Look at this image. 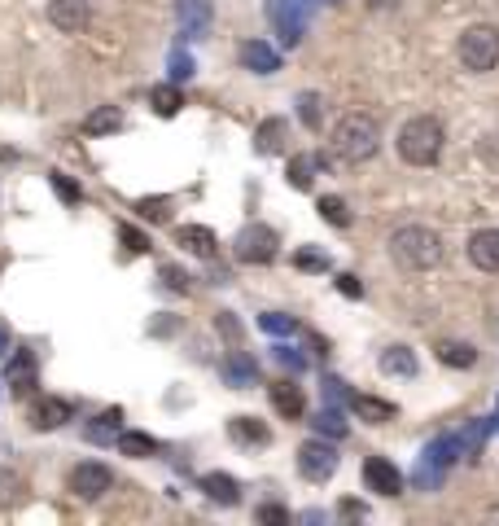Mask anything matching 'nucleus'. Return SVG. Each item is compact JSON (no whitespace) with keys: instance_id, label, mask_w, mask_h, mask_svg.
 <instances>
[{"instance_id":"obj_1","label":"nucleus","mask_w":499,"mask_h":526,"mask_svg":"<svg viewBox=\"0 0 499 526\" xmlns=\"http://www.w3.org/2000/svg\"><path fill=\"white\" fill-rule=\"evenodd\" d=\"M329 145H333V154L342 158V162H368V158L381 150V127H377L372 114H359L355 110V114H342L333 123Z\"/></svg>"},{"instance_id":"obj_2","label":"nucleus","mask_w":499,"mask_h":526,"mask_svg":"<svg viewBox=\"0 0 499 526\" xmlns=\"http://www.w3.org/2000/svg\"><path fill=\"white\" fill-rule=\"evenodd\" d=\"M390 255L407 272H429V267L443 263V237L434 228H425V224H407V228H399L390 237Z\"/></svg>"},{"instance_id":"obj_3","label":"nucleus","mask_w":499,"mask_h":526,"mask_svg":"<svg viewBox=\"0 0 499 526\" xmlns=\"http://www.w3.org/2000/svg\"><path fill=\"white\" fill-rule=\"evenodd\" d=\"M443 141L447 136H443V123L434 114H416L399 127V154L412 167H434L443 154Z\"/></svg>"},{"instance_id":"obj_4","label":"nucleus","mask_w":499,"mask_h":526,"mask_svg":"<svg viewBox=\"0 0 499 526\" xmlns=\"http://www.w3.org/2000/svg\"><path fill=\"white\" fill-rule=\"evenodd\" d=\"M460 62H464V70H473V75L495 70L499 66V27H491V22L464 27V36H460Z\"/></svg>"},{"instance_id":"obj_5","label":"nucleus","mask_w":499,"mask_h":526,"mask_svg":"<svg viewBox=\"0 0 499 526\" xmlns=\"http://www.w3.org/2000/svg\"><path fill=\"white\" fill-rule=\"evenodd\" d=\"M276 251H281V237H276V228H267V224H246V228L237 233V242H233L237 263H272Z\"/></svg>"},{"instance_id":"obj_6","label":"nucleus","mask_w":499,"mask_h":526,"mask_svg":"<svg viewBox=\"0 0 499 526\" xmlns=\"http://www.w3.org/2000/svg\"><path fill=\"white\" fill-rule=\"evenodd\" d=\"M299 473L307 482H329L338 473V448L324 439H307L299 448Z\"/></svg>"},{"instance_id":"obj_7","label":"nucleus","mask_w":499,"mask_h":526,"mask_svg":"<svg viewBox=\"0 0 499 526\" xmlns=\"http://www.w3.org/2000/svg\"><path fill=\"white\" fill-rule=\"evenodd\" d=\"M110 487H114V473H110V465H101V461H84V465L70 470V491L79 500H101Z\"/></svg>"},{"instance_id":"obj_8","label":"nucleus","mask_w":499,"mask_h":526,"mask_svg":"<svg viewBox=\"0 0 499 526\" xmlns=\"http://www.w3.org/2000/svg\"><path fill=\"white\" fill-rule=\"evenodd\" d=\"M364 482H368V491H377V496H399L403 491V473L395 470V461H386V456H368V461H364Z\"/></svg>"},{"instance_id":"obj_9","label":"nucleus","mask_w":499,"mask_h":526,"mask_svg":"<svg viewBox=\"0 0 499 526\" xmlns=\"http://www.w3.org/2000/svg\"><path fill=\"white\" fill-rule=\"evenodd\" d=\"M88 18H93L88 0H49V22L57 31H84Z\"/></svg>"},{"instance_id":"obj_10","label":"nucleus","mask_w":499,"mask_h":526,"mask_svg":"<svg viewBox=\"0 0 499 526\" xmlns=\"http://www.w3.org/2000/svg\"><path fill=\"white\" fill-rule=\"evenodd\" d=\"M469 263L482 272H499V228H478L469 237Z\"/></svg>"},{"instance_id":"obj_11","label":"nucleus","mask_w":499,"mask_h":526,"mask_svg":"<svg viewBox=\"0 0 499 526\" xmlns=\"http://www.w3.org/2000/svg\"><path fill=\"white\" fill-rule=\"evenodd\" d=\"M176 242H180L189 255H198V259H215V251H219V237H215L210 228H201V224L176 228Z\"/></svg>"},{"instance_id":"obj_12","label":"nucleus","mask_w":499,"mask_h":526,"mask_svg":"<svg viewBox=\"0 0 499 526\" xmlns=\"http://www.w3.org/2000/svg\"><path fill=\"white\" fill-rule=\"evenodd\" d=\"M176 13H180L184 36H193V40H201V36H206V27H210V0H180V4H176Z\"/></svg>"},{"instance_id":"obj_13","label":"nucleus","mask_w":499,"mask_h":526,"mask_svg":"<svg viewBox=\"0 0 499 526\" xmlns=\"http://www.w3.org/2000/svg\"><path fill=\"white\" fill-rule=\"evenodd\" d=\"M4 360H9V373H4L9 386H13L18 395H27V390L36 386V356H31V351H9Z\"/></svg>"},{"instance_id":"obj_14","label":"nucleus","mask_w":499,"mask_h":526,"mask_svg":"<svg viewBox=\"0 0 499 526\" xmlns=\"http://www.w3.org/2000/svg\"><path fill=\"white\" fill-rule=\"evenodd\" d=\"M272 408L281 413V417L299 421L307 413V399H302V390L294 382H272Z\"/></svg>"},{"instance_id":"obj_15","label":"nucleus","mask_w":499,"mask_h":526,"mask_svg":"<svg viewBox=\"0 0 499 526\" xmlns=\"http://www.w3.org/2000/svg\"><path fill=\"white\" fill-rule=\"evenodd\" d=\"M201 491L215 500V505H237L241 500V487H237V478L233 473H201Z\"/></svg>"},{"instance_id":"obj_16","label":"nucleus","mask_w":499,"mask_h":526,"mask_svg":"<svg viewBox=\"0 0 499 526\" xmlns=\"http://www.w3.org/2000/svg\"><path fill=\"white\" fill-rule=\"evenodd\" d=\"M66 421H75V408H70L66 399L45 395V399L36 404V425H40V430H57V425H66Z\"/></svg>"},{"instance_id":"obj_17","label":"nucleus","mask_w":499,"mask_h":526,"mask_svg":"<svg viewBox=\"0 0 499 526\" xmlns=\"http://www.w3.org/2000/svg\"><path fill=\"white\" fill-rule=\"evenodd\" d=\"M119 127H123V110H119V105H97V110L79 123L84 136H105V132H119Z\"/></svg>"},{"instance_id":"obj_18","label":"nucleus","mask_w":499,"mask_h":526,"mask_svg":"<svg viewBox=\"0 0 499 526\" xmlns=\"http://www.w3.org/2000/svg\"><path fill=\"white\" fill-rule=\"evenodd\" d=\"M350 413H355L359 421L386 425V421H395V404H386V399H372V395H350Z\"/></svg>"},{"instance_id":"obj_19","label":"nucleus","mask_w":499,"mask_h":526,"mask_svg":"<svg viewBox=\"0 0 499 526\" xmlns=\"http://www.w3.org/2000/svg\"><path fill=\"white\" fill-rule=\"evenodd\" d=\"M285 132H290L285 119H267V123H258V132H254V150H258V154H281V150H285Z\"/></svg>"},{"instance_id":"obj_20","label":"nucleus","mask_w":499,"mask_h":526,"mask_svg":"<svg viewBox=\"0 0 499 526\" xmlns=\"http://www.w3.org/2000/svg\"><path fill=\"white\" fill-rule=\"evenodd\" d=\"M320 167H324V158L320 154H294L290 158V176H285V180H290L294 189H311V180H315Z\"/></svg>"},{"instance_id":"obj_21","label":"nucleus","mask_w":499,"mask_h":526,"mask_svg":"<svg viewBox=\"0 0 499 526\" xmlns=\"http://www.w3.org/2000/svg\"><path fill=\"white\" fill-rule=\"evenodd\" d=\"M241 62H246L250 70H258V75H272V70L281 66V57L267 49L263 40H250V45H241Z\"/></svg>"},{"instance_id":"obj_22","label":"nucleus","mask_w":499,"mask_h":526,"mask_svg":"<svg viewBox=\"0 0 499 526\" xmlns=\"http://www.w3.org/2000/svg\"><path fill=\"white\" fill-rule=\"evenodd\" d=\"M438 360H443L447 368H473V365H478V347L447 338V342H438Z\"/></svg>"},{"instance_id":"obj_23","label":"nucleus","mask_w":499,"mask_h":526,"mask_svg":"<svg viewBox=\"0 0 499 526\" xmlns=\"http://www.w3.org/2000/svg\"><path fill=\"white\" fill-rule=\"evenodd\" d=\"M119 452H123V456L145 461V456H153V452H158V439H153V434H141V430H123V434H119Z\"/></svg>"},{"instance_id":"obj_24","label":"nucleus","mask_w":499,"mask_h":526,"mask_svg":"<svg viewBox=\"0 0 499 526\" xmlns=\"http://www.w3.org/2000/svg\"><path fill=\"white\" fill-rule=\"evenodd\" d=\"M150 105L162 114V119H171V114L184 105V97H180V88H176V84H158V88H150Z\"/></svg>"},{"instance_id":"obj_25","label":"nucleus","mask_w":499,"mask_h":526,"mask_svg":"<svg viewBox=\"0 0 499 526\" xmlns=\"http://www.w3.org/2000/svg\"><path fill=\"white\" fill-rule=\"evenodd\" d=\"M381 373H399V377H416V356L407 347H390L381 356Z\"/></svg>"},{"instance_id":"obj_26","label":"nucleus","mask_w":499,"mask_h":526,"mask_svg":"<svg viewBox=\"0 0 499 526\" xmlns=\"http://www.w3.org/2000/svg\"><path fill=\"white\" fill-rule=\"evenodd\" d=\"M228 434L237 443H267V425H258L254 417H233L228 421Z\"/></svg>"},{"instance_id":"obj_27","label":"nucleus","mask_w":499,"mask_h":526,"mask_svg":"<svg viewBox=\"0 0 499 526\" xmlns=\"http://www.w3.org/2000/svg\"><path fill=\"white\" fill-rule=\"evenodd\" d=\"M18 496H22V473L9 470V465H0V509H9Z\"/></svg>"},{"instance_id":"obj_28","label":"nucleus","mask_w":499,"mask_h":526,"mask_svg":"<svg viewBox=\"0 0 499 526\" xmlns=\"http://www.w3.org/2000/svg\"><path fill=\"white\" fill-rule=\"evenodd\" d=\"M320 215H324V219H329L333 228H350L347 202H342V198H333V193H329V198H320Z\"/></svg>"},{"instance_id":"obj_29","label":"nucleus","mask_w":499,"mask_h":526,"mask_svg":"<svg viewBox=\"0 0 499 526\" xmlns=\"http://www.w3.org/2000/svg\"><path fill=\"white\" fill-rule=\"evenodd\" d=\"M119 421H123V413H119V408H110V413H101L97 425H93L88 434H93L97 443H105V439H114V425H119Z\"/></svg>"},{"instance_id":"obj_30","label":"nucleus","mask_w":499,"mask_h":526,"mask_svg":"<svg viewBox=\"0 0 499 526\" xmlns=\"http://www.w3.org/2000/svg\"><path fill=\"white\" fill-rule=\"evenodd\" d=\"M215 329H219V333H224L228 342H241V338H246V329H241V320H237V316H233V312H219V316H215Z\"/></svg>"},{"instance_id":"obj_31","label":"nucleus","mask_w":499,"mask_h":526,"mask_svg":"<svg viewBox=\"0 0 499 526\" xmlns=\"http://www.w3.org/2000/svg\"><path fill=\"white\" fill-rule=\"evenodd\" d=\"M299 114H302V123L315 132V127H320V97H315V93H302V97H299Z\"/></svg>"},{"instance_id":"obj_32","label":"nucleus","mask_w":499,"mask_h":526,"mask_svg":"<svg viewBox=\"0 0 499 526\" xmlns=\"http://www.w3.org/2000/svg\"><path fill=\"white\" fill-rule=\"evenodd\" d=\"M162 281H167V285H171L176 294H189V281H193V276H189L184 267H176V263H167V267H162Z\"/></svg>"},{"instance_id":"obj_33","label":"nucleus","mask_w":499,"mask_h":526,"mask_svg":"<svg viewBox=\"0 0 499 526\" xmlns=\"http://www.w3.org/2000/svg\"><path fill=\"white\" fill-rule=\"evenodd\" d=\"M315 430H320V434H324V430H329V434H333V439H342V434H347V421L338 417V413H333V408H324V413H320V417H315Z\"/></svg>"},{"instance_id":"obj_34","label":"nucleus","mask_w":499,"mask_h":526,"mask_svg":"<svg viewBox=\"0 0 499 526\" xmlns=\"http://www.w3.org/2000/svg\"><path fill=\"white\" fill-rule=\"evenodd\" d=\"M224 373H228V377H233V386H246L250 377H254V365H246V360H241V356H233V360H228V365H224Z\"/></svg>"},{"instance_id":"obj_35","label":"nucleus","mask_w":499,"mask_h":526,"mask_svg":"<svg viewBox=\"0 0 499 526\" xmlns=\"http://www.w3.org/2000/svg\"><path fill=\"white\" fill-rule=\"evenodd\" d=\"M123 242H127L132 255H145V251H150V237H145L141 228H132V224H123Z\"/></svg>"},{"instance_id":"obj_36","label":"nucleus","mask_w":499,"mask_h":526,"mask_svg":"<svg viewBox=\"0 0 499 526\" xmlns=\"http://www.w3.org/2000/svg\"><path fill=\"white\" fill-rule=\"evenodd\" d=\"M258 325H263V329H272V333H285V329L294 333V329H299V325H294V316H281V312H267Z\"/></svg>"},{"instance_id":"obj_37","label":"nucleus","mask_w":499,"mask_h":526,"mask_svg":"<svg viewBox=\"0 0 499 526\" xmlns=\"http://www.w3.org/2000/svg\"><path fill=\"white\" fill-rule=\"evenodd\" d=\"M49 180H53V189L61 193V202H79V189H75V185H70L61 171H49Z\"/></svg>"},{"instance_id":"obj_38","label":"nucleus","mask_w":499,"mask_h":526,"mask_svg":"<svg viewBox=\"0 0 499 526\" xmlns=\"http://www.w3.org/2000/svg\"><path fill=\"white\" fill-rule=\"evenodd\" d=\"M258 522L285 526V522H290V509H281V505H263V509H258Z\"/></svg>"},{"instance_id":"obj_39","label":"nucleus","mask_w":499,"mask_h":526,"mask_svg":"<svg viewBox=\"0 0 499 526\" xmlns=\"http://www.w3.org/2000/svg\"><path fill=\"white\" fill-rule=\"evenodd\" d=\"M141 215L145 219H167V198H141Z\"/></svg>"},{"instance_id":"obj_40","label":"nucleus","mask_w":499,"mask_h":526,"mask_svg":"<svg viewBox=\"0 0 499 526\" xmlns=\"http://www.w3.org/2000/svg\"><path fill=\"white\" fill-rule=\"evenodd\" d=\"M338 290H342L347 299H359V294H364V281H359V276H350V272H342V276H338Z\"/></svg>"},{"instance_id":"obj_41","label":"nucleus","mask_w":499,"mask_h":526,"mask_svg":"<svg viewBox=\"0 0 499 526\" xmlns=\"http://www.w3.org/2000/svg\"><path fill=\"white\" fill-rule=\"evenodd\" d=\"M338 514H342L347 522H355V518H368V509H364L359 500H342V505H338Z\"/></svg>"},{"instance_id":"obj_42","label":"nucleus","mask_w":499,"mask_h":526,"mask_svg":"<svg viewBox=\"0 0 499 526\" xmlns=\"http://www.w3.org/2000/svg\"><path fill=\"white\" fill-rule=\"evenodd\" d=\"M193 75V62L189 57H176V79H189Z\"/></svg>"},{"instance_id":"obj_43","label":"nucleus","mask_w":499,"mask_h":526,"mask_svg":"<svg viewBox=\"0 0 499 526\" xmlns=\"http://www.w3.org/2000/svg\"><path fill=\"white\" fill-rule=\"evenodd\" d=\"M299 267H329V259H320V255H299Z\"/></svg>"},{"instance_id":"obj_44","label":"nucleus","mask_w":499,"mask_h":526,"mask_svg":"<svg viewBox=\"0 0 499 526\" xmlns=\"http://www.w3.org/2000/svg\"><path fill=\"white\" fill-rule=\"evenodd\" d=\"M4 356H9V329L0 325V360H4Z\"/></svg>"},{"instance_id":"obj_45","label":"nucleus","mask_w":499,"mask_h":526,"mask_svg":"<svg viewBox=\"0 0 499 526\" xmlns=\"http://www.w3.org/2000/svg\"><path fill=\"white\" fill-rule=\"evenodd\" d=\"M368 4H372V9H390L395 0H368Z\"/></svg>"}]
</instances>
